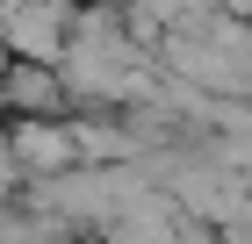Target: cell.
Segmentation results:
<instances>
[{"label": "cell", "mask_w": 252, "mask_h": 244, "mask_svg": "<svg viewBox=\"0 0 252 244\" xmlns=\"http://www.w3.org/2000/svg\"><path fill=\"white\" fill-rule=\"evenodd\" d=\"M65 22H72L65 0H7V7H0V29H7V43H15L29 65H51V57L65 51Z\"/></svg>", "instance_id": "cell-1"}, {"label": "cell", "mask_w": 252, "mask_h": 244, "mask_svg": "<svg viewBox=\"0 0 252 244\" xmlns=\"http://www.w3.org/2000/svg\"><path fill=\"white\" fill-rule=\"evenodd\" d=\"M7 94H15V101H29V108H51V101H58V79H51V72H43V65H15V72H7Z\"/></svg>", "instance_id": "cell-2"}]
</instances>
